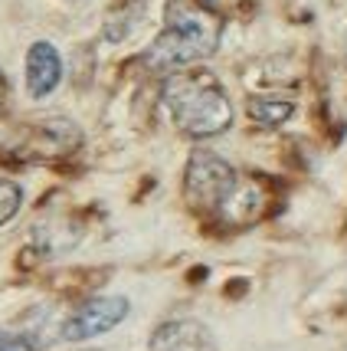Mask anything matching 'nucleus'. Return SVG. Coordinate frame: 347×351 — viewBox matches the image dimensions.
Here are the masks:
<instances>
[{
    "label": "nucleus",
    "instance_id": "nucleus-8",
    "mask_svg": "<svg viewBox=\"0 0 347 351\" xmlns=\"http://www.w3.org/2000/svg\"><path fill=\"white\" fill-rule=\"evenodd\" d=\"M20 204H23V191H20V184L0 181V227H3L7 220H14L16 210H20Z\"/></svg>",
    "mask_w": 347,
    "mask_h": 351
},
{
    "label": "nucleus",
    "instance_id": "nucleus-3",
    "mask_svg": "<svg viewBox=\"0 0 347 351\" xmlns=\"http://www.w3.org/2000/svg\"><path fill=\"white\" fill-rule=\"evenodd\" d=\"M236 171L229 161H223L220 154L213 152H194L187 161V174H183V194L187 204L194 210L213 214V210H223V204L229 200V194L236 191Z\"/></svg>",
    "mask_w": 347,
    "mask_h": 351
},
{
    "label": "nucleus",
    "instance_id": "nucleus-10",
    "mask_svg": "<svg viewBox=\"0 0 347 351\" xmlns=\"http://www.w3.org/2000/svg\"><path fill=\"white\" fill-rule=\"evenodd\" d=\"M3 99H7V82H3V76H0V108H3Z\"/></svg>",
    "mask_w": 347,
    "mask_h": 351
},
{
    "label": "nucleus",
    "instance_id": "nucleus-5",
    "mask_svg": "<svg viewBox=\"0 0 347 351\" xmlns=\"http://www.w3.org/2000/svg\"><path fill=\"white\" fill-rule=\"evenodd\" d=\"M62 79V60L60 49L46 40H36L27 53V89L33 99H46L49 92L60 86Z\"/></svg>",
    "mask_w": 347,
    "mask_h": 351
},
{
    "label": "nucleus",
    "instance_id": "nucleus-1",
    "mask_svg": "<svg viewBox=\"0 0 347 351\" xmlns=\"http://www.w3.org/2000/svg\"><path fill=\"white\" fill-rule=\"evenodd\" d=\"M223 16L210 0H167L164 30L148 46L144 62L157 73H177L216 53Z\"/></svg>",
    "mask_w": 347,
    "mask_h": 351
},
{
    "label": "nucleus",
    "instance_id": "nucleus-7",
    "mask_svg": "<svg viewBox=\"0 0 347 351\" xmlns=\"http://www.w3.org/2000/svg\"><path fill=\"white\" fill-rule=\"evenodd\" d=\"M292 112H295V106H292L288 99H253V102H249L253 122L266 125V128H275V125L288 122Z\"/></svg>",
    "mask_w": 347,
    "mask_h": 351
},
{
    "label": "nucleus",
    "instance_id": "nucleus-6",
    "mask_svg": "<svg viewBox=\"0 0 347 351\" xmlns=\"http://www.w3.org/2000/svg\"><path fill=\"white\" fill-rule=\"evenodd\" d=\"M151 351H213L210 328L200 322H167L151 338Z\"/></svg>",
    "mask_w": 347,
    "mask_h": 351
},
{
    "label": "nucleus",
    "instance_id": "nucleus-4",
    "mask_svg": "<svg viewBox=\"0 0 347 351\" xmlns=\"http://www.w3.org/2000/svg\"><path fill=\"white\" fill-rule=\"evenodd\" d=\"M131 302L125 295H99V299H89L86 306H79L69 319L62 322L60 335L66 341H86V338L105 335L118 325L125 315H128Z\"/></svg>",
    "mask_w": 347,
    "mask_h": 351
},
{
    "label": "nucleus",
    "instance_id": "nucleus-9",
    "mask_svg": "<svg viewBox=\"0 0 347 351\" xmlns=\"http://www.w3.org/2000/svg\"><path fill=\"white\" fill-rule=\"evenodd\" d=\"M0 351H36V345L27 335H14L0 328Z\"/></svg>",
    "mask_w": 347,
    "mask_h": 351
},
{
    "label": "nucleus",
    "instance_id": "nucleus-2",
    "mask_svg": "<svg viewBox=\"0 0 347 351\" xmlns=\"http://www.w3.org/2000/svg\"><path fill=\"white\" fill-rule=\"evenodd\" d=\"M164 106L190 138L223 135L233 125V102L213 73H174L164 82Z\"/></svg>",
    "mask_w": 347,
    "mask_h": 351
}]
</instances>
